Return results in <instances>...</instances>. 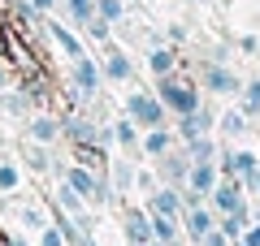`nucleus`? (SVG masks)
<instances>
[{"mask_svg":"<svg viewBox=\"0 0 260 246\" xmlns=\"http://www.w3.org/2000/svg\"><path fill=\"white\" fill-rule=\"evenodd\" d=\"M247 225H251V203H243V208H234V212H221L217 216V229H221L230 242H239L243 233H247Z\"/></svg>","mask_w":260,"mask_h":246,"instance_id":"nucleus-20","label":"nucleus"},{"mask_svg":"<svg viewBox=\"0 0 260 246\" xmlns=\"http://www.w3.org/2000/svg\"><path fill=\"white\" fill-rule=\"evenodd\" d=\"M121 233H126V246H148L152 242V212L143 208V203L126 208V216H121Z\"/></svg>","mask_w":260,"mask_h":246,"instance_id":"nucleus-14","label":"nucleus"},{"mask_svg":"<svg viewBox=\"0 0 260 246\" xmlns=\"http://www.w3.org/2000/svg\"><path fill=\"white\" fill-rule=\"evenodd\" d=\"M152 237L165 242V246L182 242V220H178V216H165V212H152Z\"/></svg>","mask_w":260,"mask_h":246,"instance_id":"nucleus-22","label":"nucleus"},{"mask_svg":"<svg viewBox=\"0 0 260 246\" xmlns=\"http://www.w3.org/2000/svg\"><path fill=\"white\" fill-rule=\"evenodd\" d=\"M213 130H217V112L208 108V104H200L195 112L178 117L174 134H178V143H191V138H200V134H213Z\"/></svg>","mask_w":260,"mask_h":246,"instance_id":"nucleus-12","label":"nucleus"},{"mask_svg":"<svg viewBox=\"0 0 260 246\" xmlns=\"http://www.w3.org/2000/svg\"><path fill=\"white\" fill-rule=\"evenodd\" d=\"M44 18H48V13L39 9L35 0H18V5H13V22H18L22 30H26V26H44Z\"/></svg>","mask_w":260,"mask_h":246,"instance_id":"nucleus-26","label":"nucleus"},{"mask_svg":"<svg viewBox=\"0 0 260 246\" xmlns=\"http://www.w3.org/2000/svg\"><path fill=\"white\" fill-rule=\"evenodd\" d=\"M217 130L234 143V138H243V134L251 130V117H247L243 108H225V112H217Z\"/></svg>","mask_w":260,"mask_h":246,"instance_id":"nucleus-21","label":"nucleus"},{"mask_svg":"<svg viewBox=\"0 0 260 246\" xmlns=\"http://www.w3.org/2000/svg\"><path fill=\"white\" fill-rule=\"evenodd\" d=\"M83 35L91 39V44H100V48H104V44H113V22H104L100 13H95V18L83 26Z\"/></svg>","mask_w":260,"mask_h":246,"instance_id":"nucleus-32","label":"nucleus"},{"mask_svg":"<svg viewBox=\"0 0 260 246\" xmlns=\"http://www.w3.org/2000/svg\"><path fill=\"white\" fill-rule=\"evenodd\" d=\"M200 87H204L208 95H239L243 91V78L221 61V56H213V61L200 65Z\"/></svg>","mask_w":260,"mask_h":246,"instance_id":"nucleus-4","label":"nucleus"},{"mask_svg":"<svg viewBox=\"0 0 260 246\" xmlns=\"http://www.w3.org/2000/svg\"><path fill=\"white\" fill-rule=\"evenodd\" d=\"M56 9H65V22H70V26H78V30H83L87 22L95 18V0H61Z\"/></svg>","mask_w":260,"mask_h":246,"instance_id":"nucleus-23","label":"nucleus"},{"mask_svg":"<svg viewBox=\"0 0 260 246\" xmlns=\"http://www.w3.org/2000/svg\"><path fill=\"white\" fill-rule=\"evenodd\" d=\"M44 30H48V39H52V48L65 56V61H78V56H87V44L70 30V22H52V18H44Z\"/></svg>","mask_w":260,"mask_h":246,"instance_id":"nucleus-13","label":"nucleus"},{"mask_svg":"<svg viewBox=\"0 0 260 246\" xmlns=\"http://www.w3.org/2000/svg\"><path fill=\"white\" fill-rule=\"evenodd\" d=\"M239 52H243V56H256V52H260V35H243V39H239Z\"/></svg>","mask_w":260,"mask_h":246,"instance_id":"nucleus-39","label":"nucleus"},{"mask_svg":"<svg viewBox=\"0 0 260 246\" xmlns=\"http://www.w3.org/2000/svg\"><path fill=\"white\" fill-rule=\"evenodd\" d=\"M0 246H30V237H22V233H13V229L0 225Z\"/></svg>","mask_w":260,"mask_h":246,"instance_id":"nucleus-36","label":"nucleus"},{"mask_svg":"<svg viewBox=\"0 0 260 246\" xmlns=\"http://www.w3.org/2000/svg\"><path fill=\"white\" fill-rule=\"evenodd\" d=\"M30 112H35V104L26 100V91H22V87H5V91H0V117L26 121Z\"/></svg>","mask_w":260,"mask_h":246,"instance_id":"nucleus-18","label":"nucleus"},{"mask_svg":"<svg viewBox=\"0 0 260 246\" xmlns=\"http://www.w3.org/2000/svg\"><path fill=\"white\" fill-rule=\"evenodd\" d=\"M243 186H247V199H260V164L251 169L247 177H243Z\"/></svg>","mask_w":260,"mask_h":246,"instance_id":"nucleus-37","label":"nucleus"},{"mask_svg":"<svg viewBox=\"0 0 260 246\" xmlns=\"http://www.w3.org/2000/svg\"><path fill=\"white\" fill-rule=\"evenodd\" d=\"M148 246H165V242H156V237H152V242H148Z\"/></svg>","mask_w":260,"mask_h":246,"instance_id":"nucleus-42","label":"nucleus"},{"mask_svg":"<svg viewBox=\"0 0 260 246\" xmlns=\"http://www.w3.org/2000/svg\"><path fill=\"white\" fill-rule=\"evenodd\" d=\"M22 126H26V138H30V143H48V147L61 143V117H52V112H30Z\"/></svg>","mask_w":260,"mask_h":246,"instance_id":"nucleus-15","label":"nucleus"},{"mask_svg":"<svg viewBox=\"0 0 260 246\" xmlns=\"http://www.w3.org/2000/svg\"><path fill=\"white\" fill-rule=\"evenodd\" d=\"M256 164H260V155L251 151V147H234V143H230V147L217 151V169H221V177H239V182H243Z\"/></svg>","mask_w":260,"mask_h":246,"instance_id":"nucleus-7","label":"nucleus"},{"mask_svg":"<svg viewBox=\"0 0 260 246\" xmlns=\"http://www.w3.org/2000/svg\"><path fill=\"white\" fill-rule=\"evenodd\" d=\"M113 138H117V147H121V151H139V138H143V130L135 126L130 117H121V121H113Z\"/></svg>","mask_w":260,"mask_h":246,"instance_id":"nucleus-24","label":"nucleus"},{"mask_svg":"<svg viewBox=\"0 0 260 246\" xmlns=\"http://www.w3.org/2000/svg\"><path fill=\"white\" fill-rule=\"evenodd\" d=\"M18 216H22V229H26V233H39V229H44L48 220H52L44 208H39V203H22V208H18Z\"/></svg>","mask_w":260,"mask_h":246,"instance_id":"nucleus-28","label":"nucleus"},{"mask_svg":"<svg viewBox=\"0 0 260 246\" xmlns=\"http://www.w3.org/2000/svg\"><path fill=\"white\" fill-rule=\"evenodd\" d=\"M143 208H148V212H165V216H178V220H182V212H186V190H182V186H165V182H160L152 194H143Z\"/></svg>","mask_w":260,"mask_h":246,"instance_id":"nucleus-11","label":"nucleus"},{"mask_svg":"<svg viewBox=\"0 0 260 246\" xmlns=\"http://www.w3.org/2000/svg\"><path fill=\"white\" fill-rule=\"evenodd\" d=\"M95 13H100L104 22H126V13H130V0H95Z\"/></svg>","mask_w":260,"mask_h":246,"instance_id":"nucleus-30","label":"nucleus"},{"mask_svg":"<svg viewBox=\"0 0 260 246\" xmlns=\"http://www.w3.org/2000/svg\"><path fill=\"white\" fill-rule=\"evenodd\" d=\"M126 117L135 121L139 130H152V126H165V104L156 100V91H139L135 82H130V91H126Z\"/></svg>","mask_w":260,"mask_h":246,"instance_id":"nucleus-3","label":"nucleus"},{"mask_svg":"<svg viewBox=\"0 0 260 246\" xmlns=\"http://www.w3.org/2000/svg\"><path fill=\"white\" fill-rule=\"evenodd\" d=\"M195 246H234V242H230V237L221 233V229H213V233H204V237H200Z\"/></svg>","mask_w":260,"mask_h":246,"instance_id":"nucleus-38","label":"nucleus"},{"mask_svg":"<svg viewBox=\"0 0 260 246\" xmlns=\"http://www.w3.org/2000/svg\"><path fill=\"white\" fill-rule=\"evenodd\" d=\"M186 39V26H169V44H182Z\"/></svg>","mask_w":260,"mask_h":246,"instance_id":"nucleus-40","label":"nucleus"},{"mask_svg":"<svg viewBox=\"0 0 260 246\" xmlns=\"http://www.w3.org/2000/svg\"><path fill=\"white\" fill-rule=\"evenodd\" d=\"M148 5H160V0H148Z\"/></svg>","mask_w":260,"mask_h":246,"instance_id":"nucleus-44","label":"nucleus"},{"mask_svg":"<svg viewBox=\"0 0 260 246\" xmlns=\"http://www.w3.org/2000/svg\"><path fill=\"white\" fill-rule=\"evenodd\" d=\"M100 65H104V78H109V82H117V87H130V82H135V61H130V52H126V48L104 44Z\"/></svg>","mask_w":260,"mask_h":246,"instance_id":"nucleus-10","label":"nucleus"},{"mask_svg":"<svg viewBox=\"0 0 260 246\" xmlns=\"http://www.w3.org/2000/svg\"><path fill=\"white\" fill-rule=\"evenodd\" d=\"M104 65L95 61V56H78V61H70V100L83 104V100H95L104 87Z\"/></svg>","mask_w":260,"mask_h":246,"instance_id":"nucleus-2","label":"nucleus"},{"mask_svg":"<svg viewBox=\"0 0 260 246\" xmlns=\"http://www.w3.org/2000/svg\"><path fill=\"white\" fill-rule=\"evenodd\" d=\"M243 203H251L247 199V186L239 182V177H221V182L213 186V194H208V208L221 216V212H234V208H243Z\"/></svg>","mask_w":260,"mask_h":246,"instance_id":"nucleus-9","label":"nucleus"},{"mask_svg":"<svg viewBox=\"0 0 260 246\" xmlns=\"http://www.w3.org/2000/svg\"><path fill=\"white\" fill-rule=\"evenodd\" d=\"M109 182H113V194L126 199V194L135 190V160H117V155H109Z\"/></svg>","mask_w":260,"mask_h":246,"instance_id":"nucleus-19","label":"nucleus"},{"mask_svg":"<svg viewBox=\"0 0 260 246\" xmlns=\"http://www.w3.org/2000/svg\"><path fill=\"white\" fill-rule=\"evenodd\" d=\"M186 5H200V0H186Z\"/></svg>","mask_w":260,"mask_h":246,"instance_id":"nucleus-43","label":"nucleus"},{"mask_svg":"<svg viewBox=\"0 0 260 246\" xmlns=\"http://www.w3.org/2000/svg\"><path fill=\"white\" fill-rule=\"evenodd\" d=\"M22 190V169L13 160H0V194H18Z\"/></svg>","mask_w":260,"mask_h":246,"instance_id":"nucleus-31","label":"nucleus"},{"mask_svg":"<svg viewBox=\"0 0 260 246\" xmlns=\"http://www.w3.org/2000/svg\"><path fill=\"white\" fill-rule=\"evenodd\" d=\"M152 169H156V177L165 186H182L186 190V173H191V155H186V147L182 151H174V147H169L165 155H156V160H152Z\"/></svg>","mask_w":260,"mask_h":246,"instance_id":"nucleus-6","label":"nucleus"},{"mask_svg":"<svg viewBox=\"0 0 260 246\" xmlns=\"http://www.w3.org/2000/svg\"><path fill=\"white\" fill-rule=\"evenodd\" d=\"M5 87H18V69L9 65V56H0V91Z\"/></svg>","mask_w":260,"mask_h":246,"instance_id":"nucleus-35","label":"nucleus"},{"mask_svg":"<svg viewBox=\"0 0 260 246\" xmlns=\"http://www.w3.org/2000/svg\"><path fill=\"white\" fill-rule=\"evenodd\" d=\"M156 186H160L156 169H135V190H139V194H152Z\"/></svg>","mask_w":260,"mask_h":246,"instance_id":"nucleus-34","label":"nucleus"},{"mask_svg":"<svg viewBox=\"0 0 260 246\" xmlns=\"http://www.w3.org/2000/svg\"><path fill=\"white\" fill-rule=\"evenodd\" d=\"M182 147H186L191 160H217V151H221L213 134H200V138H191V143H182Z\"/></svg>","mask_w":260,"mask_h":246,"instance_id":"nucleus-27","label":"nucleus"},{"mask_svg":"<svg viewBox=\"0 0 260 246\" xmlns=\"http://www.w3.org/2000/svg\"><path fill=\"white\" fill-rule=\"evenodd\" d=\"M217 229V212L208 208V203H186V212H182V237L186 242H200L204 233H213Z\"/></svg>","mask_w":260,"mask_h":246,"instance_id":"nucleus-8","label":"nucleus"},{"mask_svg":"<svg viewBox=\"0 0 260 246\" xmlns=\"http://www.w3.org/2000/svg\"><path fill=\"white\" fill-rule=\"evenodd\" d=\"M156 100L165 104V112L169 117H186V112H195L200 104H204V87L191 78V73H182V69H174V73H160L156 78Z\"/></svg>","mask_w":260,"mask_h":246,"instance_id":"nucleus-1","label":"nucleus"},{"mask_svg":"<svg viewBox=\"0 0 260 246\" xmlns=\"http://www.w3.org/2000/svg\"><path fill=\"white\" fill-rule=\"evenodd\" d=\"M217 182H221L217 160H191V173H186V203H208V194H213Z\"/></svg>","mask_w":260,"mask_h":246,"instance_id":"nucleus-5","label":"nucleus"},{"mask_svg":"<svg viewBox=\"0 0 260 246\" xmlns=\"http://www.w3.org/2000/svg\"><path fill=\"white\" fill-rule=\"evenodd\" d=\"M239 108L247 112V117H260V78H247L239 91Z\"/></svg>","mask_w":260,"mask_h":246,"instance_id":"nucleus-29","label":"nucleus"},{"mask_svg":"<svg viewBox=\"0 0 260 246\" xmlns=\"http://www.w3.org/2000/svg\"><path fill=\"white\" fill-rule=\"evenodd\" d=\"M174 143H178L174 126H152V130H143V138H139V155L143 160H156V155H165Z\"/></svg>","mask_w":260,"mask_h":246,"instance_id":"nucleus-16","label":"nucleus"},{"mask_svg":"<svg viewBox=\"0 0 260 246\" xmlns=\"http://www.w3.org/2000/svg\"><path fill=\"white\" fill-rule=\"evenodd\" d=\"M26 169L30 173H52V151H48V143H30L26 138Z\"/></svg>","mask_w":260,"mask_h":246,"instance_id":"nucleus-25","label":"nucleus"},{"mask_svg":"<svg viewBox=\"0 0 260 246\" xmlns=\"http://www.w3.org/2000/svg\"><path fill=\"white\" fill-rule=\"evenodd\" d=\"M35 237H39L35 246H65V233H61V225H56V220H48V225L39 229Z\"/></svg>","mask_w":260,"mask_h":246,"instance_id":"nucleus-33","label":"nucleus"},{"mask_svg":"<svg viewBox=\"0 0 260 246\" xmlns=\"http://www.w3.org/2000/svg\"><path fill=\"white\" fill-rule=\"evenodd\" d=\"M143 61H148V73H152V78H160V73H174V69H178V48H174V44H160V39H156V44L148 48V56H143Z\"/></svg>","mask_w":260,"mask_h":246,"instance_id":"nucleus-17","label":"nucleus"},{"mask_svg":"<svg viewBox=\"0 0 260 246\" xmlns=\"http://www.w3.org/2000/svg\"><path fill=\"white\" fill-rule=\"evenodd\" d=\"M35 5H39V9H44V13H52L56 5H61V0H35Z\"/></svg>","mask_w":260,"mask_h":246,"instance_id":"nucleus-41","label":"nucleus"}]
</instances>
